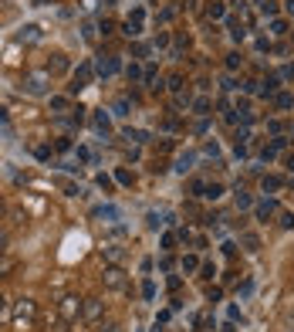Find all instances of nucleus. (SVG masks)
<instances>
[{"instance_id": "1", "label": "nucleus", "mask_w": 294, "mask_h": 332, "mask_svg": "<svg viewBox=\"0 0 294 332\" xmlns=\"http://www.w3.org/2000/svg\"><path fill=\"white\" fill-rule=\"evenodd\" d=\"M24 92H27V95H44V92H48V75H44V71H31V75L24 78Z\"/></svg>"}, {"instance_id": "2", "label": "nucleus", "mask_w": 294, "mask_h": 332, "mask_svg": "<svg viewBox=\"0 0 294 332\" xmlns=\"http://www.w3.org/2000/svg\"><path fill=\"white\" fill-rule=\"evenodd\" d=\"M105 288H115V292L125 288V274H122L119 268H108V271H105Z\"/></svg>"}, {"instance_id": "3", "label": "nucleus", "mask_w": 294, "mask_h": 332, "mask_svg": "<svg viewBox=\"0 0 294 332\" xmlns=\"http://www.w3.org/2000/svg\"><path fill=\"white\" fill-rule=\"evenodd\" d=\"M78 312H81V302H78V298H65V302H61V315H65L68 322H71Z\"/></svg>"}, {"instance_id": "4", "label": "nucleus", "mask_w": 294, "mask_h": 332, "mask_svg": "<svg viewBox=\"0 0 294 332\" xmlns=\"http://www.w3.org/2000/svg\"><path fill=\"white\" fill-rule=\"evenodd\" d=\"M115 71H119V61H115V58H105V61L98 65V75H115Z\"/></svg>"}, {"instance_id": "5", "label": "nucleus", "mask_w": 294, "mask_h": 332, "mask_svg": "<svg viewBox=\"0 0 294 332\" xmlns=\"http://www.w3.org/2000/svg\"><path fill=\"white\" fill-rule=\"evenodd\" d=\"M95 217H108V220H115V217H119V207H98Z\"/></svg>"}, {"instance_id": "6", "label": "nucleus", "mask_w": 294, "mask_h": 332, "mask_svg": "<svg viewBox=\"0 0 294 332\" xmlns=\"http://www.w3.org/2000/svg\"><path fill=\"white\" fill-rule=\"evenodd\" d=\"M105 254H108L112 261H119V258H122V248H119V244H108V248H105Z\"/></svg>"}, {"instance_id": "7", "label": "nucleus", "mask_w": 294, "mask_h": 332, "mask_svg": "<svg viewBox=\"0 0 294 332\" xmlns=\"http://www.w3.org/2000/svg\"><path fill=\"white\" fill-rule=\"evenodd\" d=\"M95 129H98V133H108V119L98 116V119H95Z\"/></svg>"}, {"instance_id": "8", "label": "nucleus", "mask_w": 294, "mask_h": 332, "mask_svg": "<svg viewBox=\"0 0 294 332\" xmlns=\"http://www.w3.org/2000/svg\"><path fill=\"white\" fill-rule=\"evenodd\" d=\"M20 38H27V41H37V27H24V34Z\"/></svg>"}, {"instance_id": "9", "label": "nucleus", "mask_w": 294, "mask_h": 332, "mask_svg": "<svg viewBox=\"0 0 294 332\" xmlns=\"http://www.w3.org/2000/svg\"><path fill=\"white\" fill-rule=\"evenodd\" d=\"M65 105H68V98H61V95H58V98H51V109H58V112H61Z\"/></svg>"}, {"instance_id": "10", "label": "nucleus", "mask_w": 294, "mask_h": 332, "mask_svg": "<svg viewBox=\"0 0 294 332\" xmlns=\"http://www.w3.org/2000/svg\"><path fill=\"white\" fill-rule=\"evenodd\" d=\"M190 163H193V153H190V156H179V166H176V170H190Z\"/></svg>"}, {"instance_id": "11", "label": "nucleus", "mask_w": 294, "mask_h": 332, "mask_svg": "<svg viewBox=\"0 0 294 332\" xmlns=\"http://www.w3.org/2000/svg\"><path fill=\"white\" fill-rule=\"evenodd\" d=\"M271 210H274V203H271V200H267V203H260V207H257V214H260V217H267V214H271Z\"/></svg>"}, {"instance_id": "12", "label": "nucleus", "mask_w": 294, "mask_h": 332, "mask_svg": "<svg viewBox=\"0 0 294 332\" xmlns=\"http://www.w3.org/2000/svg\"><path fill=\"white\" fill-rule=\"evenodd\" d=\"M237 207H250V197L247 194H237Z\"/></svg>"}, {"instance_id": "13", "label": "nucleus", "mask_w": 294, "mask_h": 332, "mask_svg": "<svg viewBox=\"0 0 294 332\" xmlns=\"http://www.w3.org/2000/svg\"><path fill=\"white\" fill-rule=\"evenodd\" d=\"M281 224H284V227H291V224H294V214H284V217H281Z\"/></svg>"}, {"instance_id": "14", "label": "nucleus", "mask_w": 294, "mask_h": 332, "mask_svg": "<svg viewBox=\"0 0 294 332\" xmlns=\"http://www.w3.org/2000/svg\"><path fill=\"white\" fill-rule=\"evenodd\" d=\"M3 244H7V234H3V231H0V251H3Z\"/></svg>"}, {"instance_id": "15", "label": "nucleus", "mask_w": 294, "mask_h": 332, "mask_svg": "<svg viewBox=\"0 0 294 332\" xmlns=\"http://www.w3.org/2000/svg\"><path fill=\"white\" fill-rule=\"evenodd\" d=\"M102 332H119V326H105V329H102Z\"/></svg>"}, {"instance_id": "16", "label": "nucleus", "mask_w": 294, "mask_h": 332, "mask_svg": "<svg viewBox=\"0 0 294 332\" xmlns=\"http://www.w3.org/2000/svg\"><path fill=\"white\" fill-rule=\"evenodd\" d=\"M0 271H3V261H0Z\"/></svg>"}]
</instances>
